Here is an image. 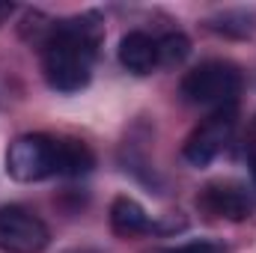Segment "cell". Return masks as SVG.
Segmentation results:
<instances>
[{"mask_svg": "<svg viewBox=\"0 0 256 253\" xmlns=\"http://www.w3.org/2000/svg\"><path fill=\"white\" fill-rule=\"evenodd\" d=\"M98 45V24L92 15L54 21L51 36L42 45V72L51 90L78 92L92 78V60Z\"/></svg>", "mask_w": 256, "mask_h": 253, "instance_id": "obj_1", "label": "cell"}, {"mask_svg": "<svg viewBox=\"0 0 256 253\" xmlns=\"http://www.w3.org/2000/svg\"><path fill=\"white\" fill-rule=\"evenodd\" d=\"M238 90H242V72L232 63H224V60L200 63L182 78V86H179V92L188 104L218 108V110L232 108Z\"/></svg>", "mask_w": 256, "mask_h": 253, "instance_id": "obj_2", "label": "cell"}, {"mask_svg": "<svg viewBox=\"0 0 256 253\" xmlns=\"http://www.w3.org/2000/svg\"><path fill=\"white\" fill-rule=\"evenodd\" d=\"M6 173L15 182H42L60 176V137L21 134L6 149Z\"/></svg>", "mask_w": 256, "mask_h": 253, "instance_id": "obj_3", "label": "cell"}, {"mask_svg": "<svg viewBox=\"0 0 256 253\" xmlns=\"http://www.w3.org/2000/svg\"><path fill=\"white\" fill-rule=\"evenodd\" d=\"M51 244V230L24 206H0V250L42 253Z\"/></svg>", "mask_w": 256, "mask_h": 253, "instance_id": "obj_4", "label": "cell"}, {"mask_svg": "<svg viewBox=\"0 0 256 253\" xmlns=\"http://www.w3.org/2000/svg\"><path fill=\"white\" fill-rule=\"evenodd\" d=\"M232 126H236L232 108L218 110L212 120H206V122L188 137V143H185V161L194 164V167H208V164L220 155V149L226 146V140H230V134H232Z\"/></svg>", "mask_w": 256, "mask_h": 253, "instance_id": "obj_5", "label": "cell"}, {"mask_svg": "<svg viewBox=\"0 0 256 253\" xmlns=\"http://www.w3.org/2000/svg\"><path fill=\"white\" fill-rule=\"evenodd\" d=\"M196 206L212 214V218H224V220H244L254 212V200L242 185L232 182H214L206 185L196 196Z\"/></svg>", "mask_w": 256, "mask_h": 253, "instance_id": "obj_6", "label": "cell"}, {"mask_svg": "<svg viewBox=\"0 0 256 253\" xmlns=\"http://www.w3.org/2000/svg\"><path fill=\"white\" fill-rule=\"evenodd\" d=\"M116 57H120V66L128 68L131 74H152V68L158 66V45L152 36L131 30L120 39Z\"/></svg>", "mask_w": 256, "mask_h": 253, "instance_id": "obj_7", "label": "cell"}, {"mask_svg": "<svg viewBox=\"0 0 256 253\" xmlns=\"http://www.w3.org/2000/svg\"><path fill=\"white\" fill-rule=\"evenodd\" d=\"M110 226L116 236H143V232H152V220L146 214V208L131 200V196H116L110 202Z\"/></svg>", "mask_w": 256, "mask_h": 253, "instance_id": "obj_8", "label": "cell"}, {"mask_svg": "<svg viewBox=\"0 0 256 253\" xmlns=\"http://www.w3.org/2000/svg\"><path fill=\"white\" fill-rule=\"evenodd\" d=\"M96 167V155L86 143L60 137V176H84Z\"/></svg>", "mask_w": 256, "mask_h": 253, "instance_id": "obj_9", "label": "cell"}, {"mask_svg": "<svg viewBox=\"0 0 256 253\" xmlns=\"http://www.w3.org/2000/svg\"><path fill=\"white\" fill-rule=\"evenodd\" d=\"M155 45H158V66H182L191 54V39L185 33H167Z\"/></svg>", "mask_w": 256, "mask_h": 253, "instance_id": "obj_10", "label": "cell"}, {"mask_svg": "<svg viewBox=\"0 0 256 253\" xmlns=\"http://www.w3.org/2000/svg\"><path fill=\"white\" fill-rule=\"evenodd\" d=\"M250 21H254L250 12H224L218 18H208V27L218 33H226V36H248V33H254Z\"/></svg>", "mask_w": 256, "mask_h": 253, "instance_id": "obj_11", "label": "cell"}, {"mask_svg": "<svg viewBox=\"0 0 256 253\" xmlns=\"http://www.w3.org/2000/svg\"><path fill=\"white\" fill-rule=\"evenodd\" d=\"M164 253H220V248L212 242H191V244H182V248H173Z\"/></svg>", "mask_w": 256, "mask_h": 253, "instance_id": "obj_12", "label": "cell"}, {"mask_svg": "<svg viewBox=\"0 0 256 253\" xmlns=\"http://www.w3.org/2000/svg\"><path fill=\"white\" fill-rule=\"evenodd\" d=\"M152 230L155 232H176V230H185V220L182 218H167L161 224H152Z\"/></svg>", "mask_w": 256, "mask_h": 253, "instance_id": "obj_13", "label": "cell"}, {"mask_svg": "<svg viewBox=\"0 0 256 253\" xmlns=\"http://www.w3.org/2000/svg\"><path fill=\"white\" fill-rule=\"evenodd\" d=\"M12 12H15V6H12V3H3V0H0V24H3V21H6V18L12 15Z\"/></svg>", "mask_w": 256, "mask_h": 253, "instance_id": "obj_14", "label": "cell"}, {"mask_svg": "<svg viewBox=\"0 0 256 253\" xmlns=\"http://www.w3.org/2000/svg\"><path fill=\"white\" fill-rule=\"evenodd\" d=\"M248 161H250V176H254V185H256V149H250Z\"/></svg>", "mask_w": 256, "mask_h": 253, "instance_id": "obj_15", "label": "cell"}, {"mask_svg": "<svg viewBox=\"0 0 256 253\" xmlns=\"http://www.w3.org/2000/svg\"><path fill=\"white\" fill-rule=\"evenodd\" d=\"M68 253H96V250H68Z\"/></svg>", "mask_w": 256, "mask_h": 253, "instance_id": "obj_16", "label": "cell"}]
</instances>
